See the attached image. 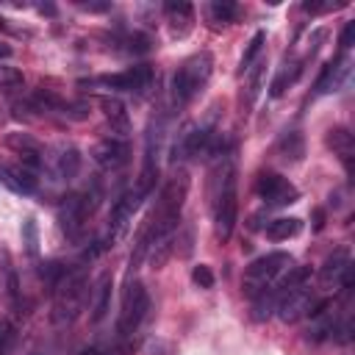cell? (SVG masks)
Wrapping results in <instances>:
<instances>
[{
	"instance_id": "6da1fadb",
	"label": "cell",
	"mask_w": 355,
	"mask_h": 355,
	"mask_svg": "<svg viewBox=\"0 0 355 355\" xmlns=\"http://www.w3.org/2000/svg\"><path fill=\"white\" fill-rule=\"evenodd\" d=\"M86 297H89L86 272L83 269H64L61 277L53 283V308H50L53 324H58V327L72 324L83 313Z\"/></svg>"
},
{
	"instance_id": "7a4b0ae2",
	"label": "cell",
	"mask_w": 355,
	"mask_h": 355,
	"mask_svg": "<svg viewBox=\"0 0 355 355\" xmlns=\"http://www.w3.org/2000/svg\"><path fill=\"white\" fill-rule=\"evenodd\" d=\"M239 216V191H236V166L230 155L222 158L219 178H216V194H214V222H216V236L227 241L233 236Z\"/></svg>"
},
{
	"instance_id": "3957f363",
	"label": "cell",
	"mask_w": 355,
	"mask_h": 355,
	"mask_svg": "<svg viewBox=\"0 0 355 355\" xmlns=\"http://www.w3.org/2000/svg\"><path fill=\"white\" fill-rule=\"evenodd\" d=\"M211 72H214V55L211 53L202 50V53L189 55L172 75V100H175V105L191 103L202 92V86L208 83Z\"/></svg>"
},
{
	"instance_id": "277c9868",
	"label": "cell",
	"mask_w": 355,
	"mask_h": 355,
	"mask_svg": "<svg viewBox=\"0 0 355 355\" xmlns=\"http://www.w3.org/2000/svg\"><path fill=\"white\" fill-rule=\"evenodd\" d=\"M291 255L288 252H269L258 261H252L244 272V280H241V291L247 297H258L263 288H269L288 266H291Z\"/></svg>"
},
{
	"instance_id": "5b68a950",
	"label": "cell",
	"mask_w": 355,
	"mask_h": 355,
	"mask_svg": "<svg viewBox=\"0 0 355 355\" xmlns=\"http://www.w3.org/2000/svg\"><path fill=\"white\" fill-rule=\"evenodd\" d=\"M150 311V297H147V288L139 283V280H133V283H128L125 286V294H122V311H119V322H116V333L125 338V336H130L139 324H141V319H144V313Z\"/></svg>"
},
{
	"instance_id": "8992f818",
	"label": "cell",
	"mask_w": 355,
	"mask_h": 355,
	"mask_svg": "<svg viewBox=\"0 0 355 355\" xmlns=\"http://www.w3.org/2000/svg\"><path fill=\"white\" fill-rule=\"evenodd\" d=\"M97 208V194H89V191H78V194H69L61 208H58V222H61V230L67 236H78L80 227L86 225V219L94 214Z\"/></svg>"
},
{
	"instance_id": "52a82bcc",
	"label": "cell",
	"mask_w": 355,
	"mask_h": 355,
	"mask_svg": "<svg viewBox=\"0 0 355 355\" xmlns=\"http://www.w3.org/2000/svg\"><path fill=\"white\" fill-rule=\"evenodd\" d=\"M255 191L269 208H283V205H291L300 200L297 186L277 172H261L255 180Z\"/></svg>"
},
{
	"instance_id": "ba28073f",
	"label": "cell",
	"mask_w": 355,
	"mask_h": 355,
	"mask_svg": "<svg viewBox=\"0 0 355 355\" xmlns=\"http://www.w3.org/2000/svg\"><path fill=\"white\" fill-rule=\"evenodd\" d=\"M214 141V133L200 128V125H186L180 130V136L172 144V161H183V158H197V155H208Z\"/></svg>"
},
{
	"instance_id": "9c48e42d",
	"label": "cell",
	"mask_w": 355,
	"mask_h": 355,
	"mask_svg": "<svg viewBox=\"0 0 355 355\" xmlns=\"http://www.w3.org/2000/svg\"><path fill=\"white\" fill-rule=\"evenodd\" d=\"M313 302H316L313 300V291L308 286H300V288H291V291L280 294L275 311H277V319L280 322L291 324V322H300L302 316H308L311 308H313Z\"/></svg>"
},
{
	"instance_id": "30bf717a",
	"label": "cell",
	"mask_w": 355,
	"mask_h": 355,
	"mask_svg": "<svg viewBox=\"0 0 355 355\" xmlns=\"http://www.w3.org/2000/svg\"><path fill=\"white\" fill-rule=\"evenodd\" d=\"M141 200H144V194H139V191L133 189V191H128L122 200L114 202V208H111V225H108V244H111V241H119V239L128 233V227H130V222H133V214L139 211Z\"/></svg>"
},
{
	"instance_id": "8fae6325",
	"label": "cell",
	"mask_w": 355,
	"mask_h": 355,
	"mask_svg": "<svg viewBox=\"0 0 355 355\" xmlns=\"http://www.w3.org/2000/svg\"><path fill=\"white\" fill-rule=\"evenodd\" d=\"M92 158H94V164L100 169L111 172V169H119V166H125L130 161V147H128L125 139L108 136V139H103V141H97L92 147Z\"/></svg>"
},
{
	"instance_id": "7c38bea8",
	"label": "cell",
	"mask_w": 355,
	"mask_h": 355,
	"mask_svg": "<svg viewBox=\"0 0 355 355\" xmlns=\"http://www.w3.org/2000/svg\"><path fill=\"white\" fill-rule=\"evenodd\" d=\"M100 83H103L105 89H116V92H144V89L153 83V67L139 64V67H130V69H125V72L105 75Z\"/></svg>"
},
{
	"instance_id": "4fadbf2b",
	"label": "cell",
	"mask_w": 355,
	"mask_h": 355,
	"mask_svg": "<svg viewBox=\"0 0 355 355\" xmlns=\"http://www.w3.org/2000/svg\"><path fill=\"white\" fill-rule=\"evenodd\" d=\"M0 180L14 191V194H22V197H31L36 189H39V178L33 169L22 166V164H0Z\"/></svg>"
},
{
	"instance_id": "5bb4252c",
	"label": "cell",
	"mask_w": 355,
	"mask_h": 355,
	"mask_svg": "<svg viewBox=\"0 0 355 355\" xmlns=\"http://www.w3.org/2000/svg\"><path fill=\"white\" fill-rule=\"evenodd\" d=\"M349 263H352V261H349V250H347V247L333 250V252L324 258L322 269H319V283H322L324 288H336V286L341 283V277H344V272H347Z\"/></svg>"
},
{
	"instance_id": "9a60e30c",
	"label": "cell",
	"mask_w": 355,
	"mask_h": 355,
	"mask_svg": "<svg viewBox=\"0 0 355 355\" xmlns=\"http://www.w3.org/2000/svg\"><path fill=\"white\" fill-rule=\"evenodd\" d=\"M347 72H349V58H347V55H338L336 61L324 64V69H322V75H319V80H316V94L338 92V86L344 83Z\"/></svg>"
},
{
	"instance_id": "2e32d148",
	"label": "cell",
	"mask_w": 355,
	"mask_h": 355,
	"mask_svg": "<svg viewBox=\"0 0 355 355\" xmlns=\"http://www.w3.org/2000/svg\"><path fill=\"white\" fill-rule=\"evenodd\" d=\"M164 14L169 19V28L175 36H186L191 22H194V6L186 3V0H169L164 3Z\"/></svg>"
},
{
	"instance_id": "e0dca14e",
	"label": "cell",
	"mask_w": 355,
	"mask_h": 355,
	"mask_svg": "<svg viewBox=\"0 0 355 355\" xmlns=\"http://www.w3.org/2000/svg\"><path fill=\"white\" fill-rule=\"evenodd\" d=\"M100 108L105 114V122L111 125V133H116V139H122L130 130V116L128 108L119 97H100Z\"/></svg>"
},
{
	"instance_id": "ac0fdd59",
	"label": "cell",
	"mask_w": 355,
	"mask_h": 355,
	"mask_svg": "<svg viewBox=\"0 0 355 355\" xmlns=\"http://www.w3.org/2000/svg\"><path fill=\"white\" fill-rule=\"evenodd\" d=\"M327 147L341 158L347 175H352V155H355V139H352V133L347 128H333L327 133Z\"/></svg>"
},
{
	"instance_id": "d6986e66",
	"label": "cell",
	"mask_w": 355,
	"mask_h": 355,
	"mask_svg": "<svg viewBox=\"0 0 355 355\" xmlns=\"http://www.w3.org/2000/svg\"><path fill=\"white\" fill-rule=\"evenodd\" d=\"M111 288H114V283H111V275L105 272V275H100V280L94 283V288H92V313H89V319L97 324V322H103L105 319V313H108V308H111Z\"/></svg>"
},
{
	"instance_id": "ffe728a7",
	"label": "cell",
	"mask_w": 355,
	"mask_h": 355,
	"mask_svg": "<svg viewBox=\"0 0 355 355\" xmlns=\"http://www.w3.org/2000/svg\"><path fill=\"white\" fill-rule=\"evenodd\" d=\"M80 169V153L75 147H58V153L53 155V172L58 180H72Z\"/></svg>"
},
{
	"instance_id": "44dd1931",
	"label": "cell",
	"mask_w": 355,
	"mask_h": 355,
	"mask_svg": "<svg viewBox=\"0 0 355 355\" xmlns=\"http://www.w3.org/2000/svg\"><path fill=\"white\" fill-rule=\"evenodd\" d=\"M300 227H302V222H300L297 216H280V219H272V222L266 225V236H269L272 241H286V239L297 236Z\"/></svg>"
},
{
	"instance_id": "7402d4cb",
	"label": "cell",
	"mask_w": 355,
	"mask_h": 355,
	"mask_svg": "<svg viewBox=\"0 0 355 355\" xmlns=\"http://www.w3.org/2000/svg\"><path fill=\"white\" fill-rule=\"evenodd\" d=\"M333 333H336V319H333V313H327V308L311 316V327H308V338L311 341L333 338Z\"/></svg>"
},
{
	"instance_id": "603a6c76",
	"label": "cell",
	"mask_w": 355,
	"mask_h": 355,
	"mask_svg": "<svg viewBox=\"0 0 355 355\" xmlns=\"http://www.w3.org/2000/svg\"><path fill=\"white\" fill-rule=\"evenodd\" d=\"M300 72H302V61H291V64H286V67L280 69V75L272 80L269 94H272V97H280V94H283L288 86H294V83H297Z\"/></svg>"
},
{
	"instance_id": "cb8c5ba5",
	"label": "cell",
	"mask_w": 355,
	"mask_h": 355,
	"mask_svg": "<svg viewBox=\"0 0 355 355\" xmlns=\"http://www.w3.org/2000/svg\"><path fill=\"white\" fill-rule=\"evenodd\" d=\"M275 305H277V291L269 286V288H263L258 297H252V319H255V322H266V319L272 316Z\"/></svg>"
},
{
	"instance_id": "d4e9b609",
	"label": "cell",
	"mask_w": 355,
	"mask_h": 355,
	"mask_svg": "<svg viewBox=\"0 0 355 355\" xmlns=\"http://www.w3.org/2000/svg\"><path fill=\"white\" fill-rule=\"evenodd\" d=\"M3 291H6L8 302L17 308V305H19V283H17V272H14V266H11L6 250H3Z\"/></svg>"
},
{
	"instance_id": "484cf974",
	"label": "cell",
	"mask_w": 355,
	"mask_h": 355,
	"mask_svg": "<svg viewBox=\"0 0 355 355\" xmlns=\"http://www.w3.org/2000/svg\"><path fill=\"white\" fill-rule=\"evenodd\" d=\"M277 150H280V155H283L286 161H300V158H302V150H305V147H302V136H300L297 130L283 133Z\"/></svg>"
},
{
	"instance_id": "4316f807",
	"label": "cell",
	"mask_w": 355,
	"mask_h": 355,
	"mask_svg": "<svg viewBox=\"0 0 355 355\" xmlns=\"http://www.w3.org/2000/svg\"><path fill=\"white\" fill-rule=\"evenodd\" d=\"M208 11H211L214 22L227 25V22H233V19L239 17V3H233V0H214V3L208 6Z\"/></svg>"
},
{
	"instance_id": "83f0119b",
	"label": "cell",
	"mask_w": 355,
	"mask_h": 355,
	"mask_svg": "<svg viewBox=\"0 0 355 355\" xmlns=\"http://www.w3.org/2000/svg\"><path fill=\"white\" fill-rule=\"evenodd\" d=\"M25 86V78L17 67H8V64H0V89L3 92H17Z\"/></svg>"
},
{
	"instance_id": "f1b7e54d",
	"label": "cell",
	"mask_w": 355,
	"mask_h": 355,
	"mask_svg": "<svg viewBox=\"0 0 355 355\" xmlns=\"http://www.w3.org/2000/svg\"><path fill=\"white\" fill-rule=\"evenodd\" d=\"M263 42H266V33H263V31H258V33L250 39V44H247V50H244V55H241V72H247V69L252 67V61L258 58Z\"/></svg>"
},
{
	"instance_id": "f546056e",
	"label": "cell",
	"mask_w": 355,
	"mask_h": 355,
	"mask_svg": "<svg viewBox=\"0 0 355 355\" xmlns=\"http://www.w3.org/2000/svg\"><path fill=\"white\" fill-rule=\"evenodd\" d=\"M17 344V327L8 319H0V355H11Z\"/></svg>"
},
{
	"instance_id": "4dcf8cb0",
	"label": "cell",
	"mask_w": 355,
	"mask_h": 355,
	"mask_svg": "<svg viewBox=\"0 0 355 355\" xmlns=\"http://www.w3.org/2000/svg\"><path fill=\"white\" fill-rule=\"evenodd\" d=\"M191 280H194L200 288H214V272H211V266L197 263V266L191 269Z\"/></svg>"
},
{
	"instance_id": "1f68e13d",
	"label": "cell",
	"mask_w": 355,
	"mask_h": 355,
	"mask_svg": "<svg viewBox=\"0 0 355 355\" xmlns=\"http://www.w3.org/2000/svg\"><path fill=\"white\" fill-rule=\"evenodd\" d=\"M150 44H153V42H150L147 33H130V36H128V50H130V53H147Z\"/></svg>"
},
{
	"instance_id": "d6a6232c",
	"label": "cell",
	"mask_w": 355,
	"mask_h": 355,
	"mask_svg": "<svg viewBox=\"0 0 355 355\" xmlns=\"http://www.w3.org/2000/svg\"><path fill=\"white\" fill-rule=\"evenodd\" d=\"M25 239H28V252L36 255V225H33V219L25 222Z\"/></svg>"
},
{
	"instance_id": "836d02e7",
	"label": "cell",
	"mask_w": 355,
	"mask_h": 355,
	"mask_svg": "<svg viewBox=\"0 0 355 355\" xmlns=\"http://www.w3.org/2000/svg\"><path fill=\"white\" fill-rule=\"evenodd\" d=\"M263 69H266V64L261 61L258 64V69H255V75H252V80H250V100L258 94V89H261V78H263Z\"/></svg>"
},
{
	"instance_id": "e575fe53",
	"label": "cell",
	"mask_w": 355,
	"mask_h": 355,
	"mask_svg": "<svg viewBox=\"0 0 355 355\" xmlns=\"http://www.w3.org/2000/svg\"><path fill=\"white\" fill-rule=\"evenodd\" d=\"M352 36H355V22H347V25H344V31H341V39H338L341 50H347V47L352 44Z\"/></svg>"
},
{
	"instance_id": "d590c367",
	"label": "cell",
	"mask_w": 355,
	"mask_h": 355,
	"mask_svg": "<svg viewBox=\"0 0 355 355\" xmlns=\"http://www.w3.org/2000/svg\"><path fill=\"white\" fill-rule=\"evenodd\" d=\"M80 6H83L86 11H108V8H111L108 3H80Z\"/></svg>"
},
{
	"instance_id": "8d00e7d4",
	"label": "cell",
	"mask_w": 355,
	"mask_h": 355,
	"mask_svg": "<svg viewBox=\"0 0 355 355\" xmlns=\"http://www.w3.org/2000/svg\"><path fill=\"white\" fill-rule=\"evenodd\" d=\"M8 55H11V47L6 42H0V58H8Z\"/></svg>"
},
{
	"instance_id": "74e56055",
	"label": "cell",
	"mask_w": 355,
	"mask_h": 355,
	"mask_svg": "<svg viewBox=\"0 0 355 355\" xmlns=\"http://www.w3.org/2000/svg\"><path fill=\"white\" fill-rule=\"evenodd\" d=\"M78 355H103V352H100V349H94V347H89V349H80Z\"/></svg>"
},
{
	"instance_id": "f35d334b",
	"label": "cell",
	"mask_w": 355,
	"mask_h": 355,
	"mask_svg": "<svg viewBox=\"0 0 355 355\" xmlns=\"http://www.w3.org/2000/svg\"><path fill=\"white\" fill-rule=\"evenodd\" d=\"M3 122H6V108L0 105V125H3Z\"/></svg>"
}]
</instances>
